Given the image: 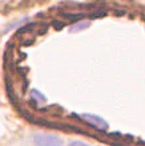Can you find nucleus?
Masks as SVG:
<instances>
[{
    "label": "nucleus",
    "instance_id": "6",
    "mask_svg": "<svg viewBox=\"0 0 145 146\" xmlns=\"http://www.w3.org/2000/svg\"><path fill=\"white\" fill-rule=\"evenodd\" d=\"M68 146H88V145L87 143H84V142H80V141H75V142L69 143Z\"/></svg>",
    "mask_w": 145,
    "mask_h": 146
},
{
    "label": "nucleus",
    "instance_id": "5",
    "mask_svg": "<svg viewBox=\"0 0 145 146\" xmlns=\"http://www.w3.org/2000/svg\"><path fill=\"white\" fill-rule=\"evenodd\" d=\"M32 96H33L35 98H37V100H40V101H44V100H45V98H44L43 96H40V93L36 92V90H32Z\"/></svg>",
    "mask_w": 145,
    "mask_h": 146
},
{
    "label": "nucleus",
    "instance_id": "4",
    "mask_svg": "<svg viewBox=\"0 0 145 146\" xmlns=\"http://www.w3.org/2000/svg\"><path fill=\"white\" fill-rule=\"evenodd\" d=\"M89 24L88 23H83V24H79V25H76V27H73L72 28V31L73 32H76V31H79V29H83V28H87Z\"/></svg>",
    "mask_w": 145,
    "mask_h": 146
},
{
    "label": "nucleus",
    "instance_id": "3",
    "mask_svg": "<svg viewBox=\"0 0 145 146\" xmlns=\"http://www.w3.org/2000/svg\"><path fill=\"white\" fill-rule=\"evenodd\" d=\"M64 17H67V19H71V20H75V21H77V20L84 19V15H83V13H64Z\"/></svg>",
    "mask_w": 145,
    "mask_h": 146
},
{
    "label": "nucleus",
    "instance_id": "2",
    "mask_svg": "<svg viewBox=\"0 0 145 146\" xmlns=\"http://www.w3.org/2000/svg\"><path fill=\"white\" fill-rule=\"evenodd\" d=\"M83 119H85L91 126L93 127H97V129H101V130H105L108 127V123L104 121L103 118H100L97 115H93V114H84L83 115Z\"/></svg>",
    "mask_w": 145,
    "mask_h": 146
},
{
    "label": "nucleus",
    "instance_id": "1",
    "mask_svg": "<svg viewBox=\"0 0 145 146\" xmlns=\"http://www.w3.org/2000/svg\"><path fill=\"white\" fill-rule=\"evenodd\" d=\"M35 145L36 146H61V139L59 137L49 134H37L35 135Z\"/></svg>",
    "mask_w": 145,
    "mask_h": 146
}]
</instances>
